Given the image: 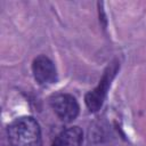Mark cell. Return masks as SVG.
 I'll return each instance as SVG.
<instances>
[{"label":"cell","mask_w":146,"mask_h":146,"mask_svg":"<svg viewBox=\"0 0 146 146\" xmlns=\"http://www.w3.org/2000/svg\"><path fill=\"white\" fill-rule=\"evenodd\" d=\"M117 68H119L117 63H112L104 72L102 79L99 80V83L86 95L84 102L90 112H97L103 106L104 100L107 95V90L111 86L113 78L115 76L117 72Z\"/></svg>","instance_id":"cell-2"},{"label":"cell","mask_w":146,"mask_h":146,"mask_svg":"<svg viewBox=\"0 0 146 146\" xmlns=\"http://www.w3.org/2000/svg\"><path fill=\"white\" fill-rule=\"evenodd\" d=\"M32 72L36 82L42 86H49L57 81L56 67L47 56L40 55L34 58L32 63Z\"/></svg>","instance_id":"cell-4"},{"label":"cell","mask_w":146,"mask_h":146,"mask_svg":"<svg viewBox=\"0 0 146 146\" xmlns=\"http://www.w3.org/2000/svg\"><path fill=\"white\" fill-rule=\"evenodd\" d=\"M10 146H42L41 129L32 116H21L7 128Z\"/></svg>","instance_id":"cell-1"},{"label":"cell","mask_w":146,"mask_h":146,"mask_svg":"<svg viewBox=\"0 0 146 146\" xmlns=\"http://www.w3.org/2000/svg\"><path fill=\"white\" fill-rule=\"evenodd\" d=\"M83 132L79 127H70L63 130L54 139L51 146H81Z\"/></svg>","instance_id":"cell-5"},{"label":"cell","mask_w":146,"mask_h":146,"mask_svg":"<svg viewBox=\"0 0 146 146\" xmlns=\"http://www.w3.org/2000/svg\"><path fill=\"white\" fill-rule=\"evenodd\" d=\"M50 106L55 114L64 122H71L79 115V104L76 99L68 94H56L49 99Z\"/></svg>","instance_id":"cell-3"}]
</instances>
